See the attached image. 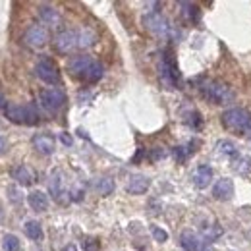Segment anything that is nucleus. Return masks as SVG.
I'll return each mask as SVG.
<instances>
[{"label": "nucleus", "mask_w": 251, "mask_h": 251, "mask_svg": "<svg viewBox=\"0 0 251 251\" xmlns=\"http://www.w3.org/2000/svg\"><path fill=\"white\" fill-rule=\"evenodd\" d=\"M4 112H6V118L10 122H14V124L35 126L39 122V112H37L35 104H16V102H10V104H6Z\"/></svg>", "instance_id": "1"}, {"label": "nucleus", "mask_w": 251, "mask_h": 251, "mask_svg": "<svg viewBox=\"0 0 251 251\" xmlns=\"http://www.w3.org/2000/svg\"><path fill=\"white\" fill-rule=\"evenodd\" d=\"M222 126L236 133H246L251 129V114L246 108H230L222 116Z\"/></svg>", "instance_id": "2"}, {"label": "nucleus", "mask_w": 251, "mask_h": 251, "mask_svg": "<svg viewBox=\"0 0 251 251\" xmlns=\"http://www.w3.org/2000/svg\"><path fill=\"white\" fill-rule=\"evenodd\" d=\"M203 97L215 104H228L234 100V91L226 85V83H220V81H207L203 87Z\"/></svg>", "instance_id": "3"}, {"label": "nucleus", "mask_w": 251, "mask_h": 251, "mask_svg": "<svg viewBox=\"0 0 251 251\" xmlns=\"http://www.w3.org/2000/svg\"><path fill=\"white\" fill-rule=\"evenodd\" d=\"M158 74H160L162 83H164L168 89H176L178 79H180V74H178L176 62L172 60V56H170L168 52H164V54H162V58H160V64H158Z\"/></svg>", "instance_id": "4"}, {"label": "nucleus", "mask_w": 251, "mask_h": 251, "mask_svg": "<svg viewBox=\"0 0 251 251\" xmlns=\"http://www.w3.org/2000/svg\"><path fill=\"white\" fill-rule=\"evenodd\" d=\"M39 100H41V104L47 112H58L66 104V93L58 87H49V89L41 91Z\"/></svg>", "instance_id": "5"}, {"label": "nucleus", "mask_w": 251, "mask_h": 251, "mask_svg": "<svg viewBox=\"0 0 251 251\" xmlns=\"http://www.w3.org/2000/svg\"><path fill=\"white\" fill-rule=\"evenodd\" d=\"M35 72H37V75H39L45 83H49V85H58V83H60V72H58L56 64L52 62L50 58H47V56H43V58L37 62Z\"/></svg>", "instance_id": "6"}, {"label": "nucleus", "mask_w": 251, "mask_h": 251, "mask_svg": "<svg viewBox=\"0 0 251 251\" xmlns=\"http://www.w3.org/2000/svg\"><path fill=\"white\" fill-rule=\"evenodd\" d=\"M54 47H56V50L62 52V54H70L72 50L79 49V37H77V31H74V29L60 31L56 37H54Z\"/></svg>", "instance_id": "7"}, {"label": "nucleus", "mask_w": 251, "mask_h": 251, "mask_svg": "<svg viewBox=\"0 0 251 251\" xmlns=\"http://www.w3.org/2000/svg\"><path fill=\"white\" fill-rule=\"evenodd\" d=\"M143 25H145V29H149V31L158 35V37H164V35H168V31H170V25H168L166 18L162 14H158V12L145 14L143 16Z\"/></svg>", "instance_id": "8"}, {"label": "nucleus", "mask_w": 251, "mask_h": 251, "mask_svg": "<svg viewBox=\"0 0 251 251\" xmlns=\"http://www.w3.org/2000/svg\"><path fill=\"white\" fill-rule=\"evenodd\" d=\"M24 43L31 49H43L49 43V33L43 25H29L27 31L24 33Z\"/></svg>", "instance_id": "9"}, {"label": "nucleus", "mask_w": 251, "mask_h": 251, "mask_svg": "<svg viewBox=\"0 0 251 251\" xmlns=\"http://www.w3.org/2000/svg\"><path fill=\"white\" fill-rule=\"evenodd\" d=\"M31 143L33 147H35V151L41 153V155H52L54 149H56V141H54V137L50 133H37V135H33Z\"/></svg>", "instance_id": "10"}, {"label": "nucleus", "mask_w": 251, "mask_h": 251, "mask_svg": "<svg viewBox=\"0 0 251 251\" xmlns=\"http://www.w3.org/2000/svg\"><path fill=\"white\" fill-rule=\"evenodd\" d=\"M149 186H151V178H147L143 174H133V176H129V180L126 184V191L131 195H141L149 189Z\"/></svg>", "instance_id": "11"}, {"label": "nucleus", "mask_w": 251, "mask_h": 251, "mask_svg": "<svg viewBox=\"0 0 251 251\" xmlns=\"http://www.w3.org/2000/svg\"><path fill=\"white\" fill-rule=\"evenodd\" d=\"M213 197L219 201H230L234 197V182L230 178H220L213 186Z\"/></svg>", "instance_id": "12"}, {"label": "nucleus", "mask_w": 251, "mask_h": 251, "mask_svg": "<svg viewBox=\"0 0 251 251\" xmlns=\"http://www.w3.org/2000/svg\"><path fill=\"white\" fill-rule=\"evenodd\" d=\"M12 178L22 186V188H27L35 182V172L27 164H18L12 168Z\"/></svg>", "instance_id": "13"}, {"label": "nucleus", "mask_w": 251, "mask_h": 251, "mask_svg": "<svg viewBox=\"0 0 251 251\" xmlns=\"http://www.w3.org/2000/svg\"><path fill=\"white\" fill-rule=\"evenodd\" d=\"M211 180H213V168L209 164H199L193 172V184L195 188L205 189L211 186Z\"/></svg>", "instance_id": "14"}, {"label": "nucleus", "mask_w": 251, "mask_h": 251, "mask_svg": "<svg viewBox=\"0 0 251 251\" xmlns=\"http://www.w3.org/2000/svg\"><path fill=\"white\" fill-rule=\"evenodd\" d=\"M39 20H41L45 25H50V27H56V25H60V22H62L60 12H58L56 8H52V6H47V4L39 6Z\"/></svg>", "instance_id": "15"}, {"label": "nucleus", "mask_w": 251, "mask_h": 251, "mask_svg": "<svg viewBox=\"0 0 251 251\" xmlns=\"http://www.w3.org/2000/svg\"><path fill=\"white\" fill-rule=\"evenodd\" d=\"M95 60L91 56H74V58L68 62V70H70V74H74L75 77H83V74L89 70V66Z\"/></svg>", "instance_id": "16"}, {"label": "nucleus", "mask_w": 251, "mask_h": 251, "mask_svg": "<svg viewBox=\"0 0 251 251\" xmlns=\"http://www.w3.org/2000/svg\"><path fill=\"white\" fill-rule=\"evenodd\" d=\"M180 246L184 248V251H201L205 248V244L201 242V238H199L195 232H191V230L182 232V236H180Z\"/></svg>", "instance_id": "17"}, {"label": "nucleus", "mask_w": 251, "mask_h": 251, "mask_svg": "<svg viewBox=\"0 0 251 251\" xmlns=\"http://www.w3.org/2000/svg\"><path fill=\"white\" fill-rule=\"evenodd\" d=\"M27 203H29V207H31L33 211H37V213H45L47 209H49V195L45 193V191H31L29 195H27Z\"/></svg>", "instance_id": "18"}, {"label": "nucleus", "mask_w": 251, "mask_h": 251, "mask_svg": "<svg viewBox=\"0 0 251 251\" xmlns=\"http://www.w3.org/2000/svg\"><path fill=\"white\" fill-rule=\"evenodd\" d=\"M49 191L54 199H60L64 195V176L60 170H54L49 178Z\"/></svg>", "instance_id": "19"}, {"label": "nucleus", "mask_w": 251, "mask_h": 251, "mask_svg": "<svg viewBox=\"0 0 251 251\" xmlns=\"http://www.w3.org/2000/svg\"><path fill=\"white\" fill-rule=\"evenodd\" d=\"M93 188L99 195H110L114 191V180H110L108 176H100L93 180Z\"/></svg>", "instance_id": "20"}, {"label": "nucleus", "mask_w": 251, "mask_h": 251, "mask_svg": "<svg viewBox=\"0 0 251 251\" xmlns=\"http://www.w3.org/2000/svg\"><path fill=\"white\" fill-rule=\"evenodd\" d=\"M24 232H25V236L33 240V242H41L43 240V228H41V224L37 222V220H27L25 222V226H24Z\"/></svg>", "instance_id": "21"}, {"label": "nucleus", "mask_w": 251, "mask_h": 251, "mask_svg": "<svg viewBox=\"0 0 251 251\" xmlns=\"http://www.w3.org/2000/svg\"><path fill=\"white\" fill-rule=\"evenodd\" d=\"M104 75V68H102V64L100 62H93L89 66V70L83 74V81H87V83H97L100 77Z\"/></svg>", "instance_id": "22"}, {"label": "nucleus", "mask_w": 251, "mask_h": 251, "mask_svg": "<svg viewBox=\"0 0 251 251\" xmlns=\"http://www.w3.org/2000/svg\"><path fill=\"white\" fill-rule=\"evenodd\" d=\"M77 37H79V49H89V47H93L95 41H97L95 31L87 29V27L79 29V31H77Z\"/></svg>", "instance_id": "23"}, {"label": "nucleus", "mask_w": 251, "mask_h": 251, "mask_svg": "<svg viewBox=\"0 0 251 251\" xmlns=\"http://www.w3.org/2000/svg\"><path fill=\"white\" fill-rule=\"evenodd\" d=\"M217 149H219L220 155H226V157H236L238 155V145L234 141H228V139H220L217 143Z\"/></svg>", "instance_id": "24"}, {"label": "nucleus", "mask_w": 251, "mask_h": 251, "mask_svg": "<svg viewBox=\"0 0 251 251\" xmlns=\"http://www.w3.org/2000/svg\"><path fill=\"white\" fill-rule=\"evenodd\" d=\"M2 250L4 251H20V240L14 234H6L2 238Z\"/></svg>", "instance_id": "25"}, {"label": "nucleus", "mask_w": 251, "mask_h": 251, "mask_svg": "<svg viewBox=\"0 0 251 251\" xmlns=\"http://www.w3.org/2000/svg\"><path fill=\"white\" fill-rule=\"evenodd\" d=\"M220 234H222V228H220L219 224H211V226H205V230H203V236H205V240H207V242H213V240H217Z\"/></svg>", "instance_id": "26"}, {"label": "nucleus", "mask_w": 251, "mask_h": 251, "mask_svg": "<svg viewBox=\"0 0 251 251\" xmlns=\"http://www.w3.org/2000/svg\"><path fill=\"white\" fill-rule=\"evenodd\" d=\"M180 8H182V14L188 20H191V22L197 20V6L195 4H191V2H180Z\"/></svg>", "instance_id": "27"}, {"label": "nucleus", "mask_w": 251, "mask_h": 251, "mask_svg": "<svg viewBox=\"0 0 251 251\" xmlns=\"http://www.w3.org/2000/svg\"><path fill=\"white\" fill-rule=\"evenodd\" d=\"M151 236L155 238V242H158V244H164L166 240H168V232L166 230H162L160 226H151Z\"/></svg>", "instance_id": "28"}, {"label": "nucleus", "mask_w": 251, "mask_h": 251, "mask_svg": "<svg viewBox=\"0 0 251 251\" xmlns=\"http://www.w3.org/2000/svg\"><path fill=\"white\" fill-rule=\"evenodd\" d=\"M191 147V143H189L188 147H184V145H180V147H176L174 149V157L178 158V160H186V158L193 153V149H189Z\"/></svg>", "instance_id": "29"}, {"label": "nucleus", "mask_w": 251, "mask_h": 251, "mask_svg": "<svg viewBox=\"0 0 251 251\" xmlns=\"http://www.w3.org/2000/svg\"><path fill=\"white\" fill-rule=\"evenodd\" d=\"M99 250H100V244H99L97 238H87L83 242V251H99Z\"/></svg>", "instance_id": "30"}, {"label": "nucleus", "mask_w": 251, "mask_h": 251, "mask_svg": "<svg viewBox=\"0 0 251 251\" xmlns=\"http://www.w3.org/2000/svg\"><path fill=\"white\" fill-rule=\"evenodd\" d=\"M8 197H10V201H14V203H22V195H20V189L14 188V186H10V188H8Z\"/></svg>", "instance_id": "31"}, {"label": "nucleus", "mask_w": 251, "mask_h": 251, "mask_svg": "<svg viewBox=\"0 0 251 251\" xmlns=\"http://www.w3.org/2000/svg\"><path fill=\"white\" fill-rule=\"evenodd\" d=\"M166 155H168V153H166L162 147H155L153 153H151V160H160V158H164Z\"/></svg>", "instance_id": "32"}, {"label": "nucleus", "mask_w": 251, "mask_h": 251, "mask_svg": "<svg viewBox=\"0 0 251 251\" xmlns=\"http://www.w3.org/2000/svg\"><path fill=\"white\" fill-rule=\"evenodd\" d=\"M60 141H62L66 147H72V143H74L72 135H70V133H66V131H64V133H60Z\"/></svg>", "instance_id": "33"}, {"label": "nucleus", "mask_w": 251, "mask_h": 251, "mask_svg": "<svg viewBox=\"0 0 251 251\" xmlns=\"http://www.w3.org/2000/svg\"><path fill=\"white\" fill-rule=\"evenodd\" d=\"M4 153H6V139L0 137V155H4Z\"/></svg>", "instance_id": "34"}, {"label": "nucleus", "mask_w": 251, "mask_h": 251, "mask_svg": "<svg viewBox=\"0 0 251 251\" xmlns=\"http://www.w3.org/2000/svg\"><path fill=\"white\" fill-rule=\"evenodd\" d=\"M0 108H6V99L2 93H0Z\"/></svg>", "instance_id": "35"}, {"label": "nucleus", "mask_w": 251, "mask_h": 251, "mask_svg": "<svg viewBox=\"0 0 251 251\" xmlns=\"http://www.w3.org/2000/svg\"><path fill=\"white\" fill-rule=\"evenodd\" d=\"M64 251H77V250H75V246H72V244H70V246H66V248H64Z\"/></svg>", "instance_id": "36"}, {"label": "nucleus", "mask_w": 251, "mask_h": 251, "mask_svg": "<svg viewBox=\"0 0 251 251\" xmlns=\"http://www.w3.org/2000/svg\"><path fill=\"white\" fill-rule=\"evenodd\" d=\"M201 251H213V250H211V246H205V248H203Z\"/></svg>", "instance_id": "37"}, {"label": "nucleus", "mask_w": 251, "mask_h": 251, "mask_svg": "<svg viewBox=\"0 0 251 251\" xmlns=\"http://www.w3.org/2000/svg\"><path fill=\"white\" fill-rule=\"evenodd\" d=\"M248 137H250V141H251V129L248 131Z\"/></svg>", "instance_id": "38"}, {"label": "nucleus", "mask_w": 251, "mask_h": 251, "mask_svg": "<svg viewBox=\"0 0 251 251\" xmlns=\"http://www.w3.org/2000/svg\"><path fill=\"white\" fill-rule=\"evenodd\" d=\"M0 219H2V207H0Z\"/></svg>", "instance_id": "39"}]
</instances>
